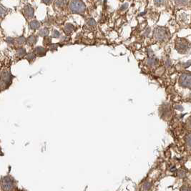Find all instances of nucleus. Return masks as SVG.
<instances>
[{
  "instance_id": "nucleus-24",
  "label": "nucleus",
  "mask_w": 191,
  "mask_h": 191,
  "mask_svg": "<svg viewBox=\"0 0 191 191\" xmlns=\"http://www.w3.org/2000/svg\"><path fill=\"white\" fill-rule=\"evenodd\" d=\"M181 191H191V189L190 188H188V187H183L181 188Z\"/></svg>"
},
{
  "instance_id": "nucleus-10",
  "label": "nucleus",
  "mask_w": 191,
  "mask_h": 191,
  "mask_svg": "<svg viewBox=\"0 0 191 191\" xmlns=\"http://www.w3.org/2000/svg\"><path fill=\"white\" fill-rule=\"evenodd\" d=\"M75 29V27H74L73 24H70V23H67L65 25L64 27V32L66 34H69Z\"/></svg>"
},
{
  "instance_id": "nucleus-3",
  "label": "nucleus",
  "mask_w": 191,
  "mask_h": 191,
  "mask_svg": "<svg viewBox=\"0 0 191 191\" xmlns=\"http://www.w3.org/2000/svg\"><path fill=\"white\" fill-rule=\"evenodd\" d=\"M12 82V75L9 69H5L1 72L0 77V90H4L7 89Z\"/></svg>"
},
{
  "instance_id": "nucleus-11",
  "label": "nucleus",
  "mask_w": 191,
  "mask_h": 191,
  "mask_svg": "<svg viewBox=\"0 0 191 191\" xmlns=\"http://www.w3.org/2000/svg\"><path fill=\"white\" fill-rule=\"evenodd\" d=\"M156 32H157V34H156L155 35L156 37H157L158 40H163V39L165 37L166 32L165 31V30H162V29H160V30H156Z\"/></svg>"
},
{
  "instance_id": "nucleus-9",
  "label": "nucleus",
  "mask_w": 191,
  "mask_h": 191,
  "mask_svg": "<svg viewBox=\"0 0 191 191\" xmlns=\"http://www.w3.org/2000/svg\"><path fill=\"white\" fill-rule=\"evenodd\" d=\"M26 55H27L26 50L23 47H20L16 51V57H18V58H22V57H25Z\"/></svg>"
},
{
  "instance_id": "nucleus-12",
  "label": "nucleus",
  "mask_w": 191,
  "mask_h": 191,
  "mask_svg": "<svg viewBox=\"0 0 191 191\" xmlns=\"http://www.w3.org/2000/svg\"><path fill=\"white\" fill-rule=\"evenodd\" d=\"M40 26H41V24H40V23L37 20H33V21H32L30 23V29L33 30H38V29L40 28Z\"/></svg>"
},
{
  "instance_id": "nucleus-1",
  "label": "nucleus",
  "mask_w": 191,
  "mask_h": 191,
  "mask_svg": "<svg viewBox=\"0 0 191 191\" xmlns=\"http://www.w3.org/2000/svg\"><path fill=\"white\" fill-rule=\"evenodd\" d=\"M0 186L2 191H13L16 188V181L11 176H4L0 180Z\"/></svg>"
},
{
  "instance_id": "nucleus-16",
  "label": "nucleus",
  "mask_w": 191,
  "mask_h": 191,
  "mask_svg": "<svg viewBox=\"0 0 191 191\" xmlns=\"http://www.w3.org/2000/svg\"><path fill=\"white\" fill-rule=\"evenodd\" d=\"M52 43V38L50 37H45L44 39V41H43V44L44 46H50Z\"/></svg>"
},
{
  "instance_id": "nucleus-5",
  "label": "nucleus",
  "mask_w": 191,
  "mask_h": 191,
  "mask_svg": "<svg viewBox=\"0 0 191 191\" xmlns=\"http://www.w3.org/2000/svg\"><path fill=\"white\" fill-rule=\"evenodd\" d=\"M22 13L26 18L32 19L34 15V9L32 6L26 5L23 8Z\"/></svg>"
},
{
  "instance_id": "nucleus-7",
  "label": "nucleus",
  "mask_w": 191,
  "mask_h": 191,
  "mask_svg": "<svg viewBox=\"0 0 191 191\" xmlns=\"http://www.w3.org/2000/svg\"><path fill=\"white\" fill-rule=\"evenodd\" d=\"M37 40H38V37L37 36L31 35L27 38V42L28 45H30V47H33L37 42Z\"/></svg>"
},
{
  "instance_id": "nucleus-20",
  "label": "nucleus",
  "mask_w": 191,
  "mask_h": 191,
  "mask_svg": "<svg viewBox=\"0 0 191 191\" xmlns=\"http://www.w3.org/2000/svg\"><path fill=\"white\" fill-rule=\"evenodd\" d=\"M6 13V9L4 7H2L1 5H0V17H2L3 15H4Z\"/></svg>"
},
{
  "instance_id": "nucleus-17",
  "label": "nucleus",
  "mask_w": 191,
  "mask_h": 191,
  "mask_svg": "<svg viewBox=\"0 0 191 191\" xmlns=\"http://www.w3.org/2000/svg\"><path fill=\"white\" fill-rule=\"evenodd\" d=\"M186 143H187V145L189 148L191 149V133L189 134L186 137Z\"/></svg>"
},
{
  "instance_id": "nucleus-8",
  "label": "nucleus",
  "mask_w": 191,
  "mask_h": 191,
  "mask_svg": "<svg viewBox=\"0 0 191 191\" xmlns=\"http://www.w3.org/2000/svg\"><path fill=\"white\" fill-rule=\"evenodd\" d=\"M66 6V0H55L54 1V7L57 9H63Z\"/></svg>"
},
{
  "instance_id": "nucleus-23",
  "label": "nucleus",
  "mask_w": 191,
  "mask_h": 191,
  "mask_svg": "<svg viewBox=\"0 0 191 191\" xmlns=\"http://www.w3.org/2000/svg\"><path fill=\"white\" fill-rule=\"evenodd\" d=\"M42 2L44 3V4H45L46 5H50V4L52 3V1L53 0H41Z\"/></svg>"
},
{
  "instance_id": "nucleus-2",
  "label": "nucleus",
  "mask_w": 191,
  "mask_h": 191,
  "mask_svg": "<svg viewBox=\"0 0 191 191\" xmlns=\"http://www.w3.org/2000/svg\"><path fill=\"white\" fill-rule=\"evenodd\" d=\"M68 7L71 12L75 14H83L86 9V7L82 0H70Z\"/></svg>"
},
{
  "instance_id": "nucleus-19",
  "label": "nucleus",
  "mask_w": 191,
  "mask_h": 191,
  "mask_svg": "<svg viewBox=\"0 0 191 191\" xmlns=\"http://www.w3.org/2000/svg\"><path fill=\"white\" fill-rule=\"evenodd\" d=\"M151 187H152L151 183H150V182H146V183L144 184V188H144L145 190H150Z\"/></svg>"
},
{
  "instance_id": "nucleus-4",
  "label": "nucleus",
  "mask_w": 191,
  "mask_h": 191,
  "mask_svg": "<svg viewBox=\"0 0 191 191\" xmlns=\"http://www.w3.org/2000/svg\"><path fill=\"white\" fill-rule=\"evenodd\" d=\"M180 84L182 87L186 88H191V75L183 74L180 78Z\"/></svg>"
},
{
  "instance_id": "nucleus-6",
  "label": "nucleus",
  "mask_w": 191,
  "mask_h": 191,
  "mask_svg": "<svg viewBox=\"0 0 191 191\" xmlns=\"http://www.w3.org/2000/svg\"><path fill=\"white\" fill-rule=\"evenodd\" d=\"M33 53L35 54V56H37V57H43L47 53V50L43 47H37L34 48V52Z\"/></svg>"
},
{
  "instance_id": "nucleus-22",
  "label": "nucleus",
  "mask_w": 191,
  "mask_h": 191,
  "mask_svg": "<svg viewBox=\"0 0 191 191\" xmlns=\"http://www.w3.org/2000/svg\"><path fill=\"white\" fill-rule=\"evenodd\" d=\"M6 42L8 43H9V44H14V42H15V40H14V39L13 38H11V37H8V38L6 40Z\"/></svg>"
},
{
  "instance_id": "nucleus-14",
  "label": "nucleus",
  "mask_w": 191,
  "mask_h": 191,
  "mask_svg": "<svg viewBox=\"0 0 191 191\" xmlns=\"http://www.w3.org/2000/svg\"><path fill=\"white\" fill-rule=\"evenodd\" d=\"M26 42H27V40H26L24 37H19V38H17V40H15V42L17 43L18 45H22Z\"/></svg>"
},
{
  "instance_id": "nucleus-21",
  "label": "nucleus",
  "mask_w": 191,
  "mask_h": 191,
  "mask_svg": "<svg viewBox=\"0 0 191 191\" xmlns=\"http://www.w3.org/2000/svg\"><path fill=\"white\" fill-rule=\"evenodd\" d=\"M58 47V44H50V50L51 51H54Z\"/></svg>"
},
{
  "instance_id": "nucleus-13",
  "label": "nucleus",
  "mask_w": 191,
  "mask_h": 191,
  "mask_svg": "<svg viewBox=\"0 0 191 191\" xmlns=\"http://www.w3.org/2000/svg\"><path fill=\"white\" fill-rule=\"evenodd\" d=\"M49 33H50V31H49L48 29L44 27V28L41 29V30L39 31V35H40V37H45L49 35Z\"/></svg>"
},
{
  "instance_id": "nucleus-18",
  "label": "nucleus",
  "mask_w": 191,
  "mask_h": 191,
  "mask_svg": "<svg viewBox=\"0 0 191 191\" xmlns=\"http://www.w3.org/2000/svg\"><path fill=\"white\" fill-rule=\"evenodd\" d=\"M60 33L57 30H53L52 31V37H54V38H57V37H60Z\"/></svg>"
},
{
  "instance_id": "nucleus-15",
  "label": "nucleus",
  "mask_w": 191,
  "mask_h": 191,
  "mask_svg": "<svg viewBox=\"0 0 191 191\" xmlns=\"http://www.w3.org/2000/svg\"><path fill=\"white\" fill-rule=\"evenodd\" d=\"M35 57L36 56L34 53H30V54H27V55L25 56V58L27 59L30 63H32L34 60V59H35Z\"/></svg>"
},
{
  "instance_id": "nucleus-25",
  "label": "nucleus",
  "mask_w": 191,
  "mask_h": 191,
  "mask_svg": "<svg viewBox=\"0 0 191 191\" xmlns=\"http://www.w3.org/2000/svg\"><path fill=\"white\" fill-rule=\"evenodd\" d=\"M190 122V127H191V119H190V122Z\"/></svg>"
}]
</instances>
